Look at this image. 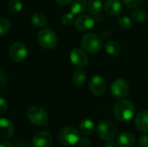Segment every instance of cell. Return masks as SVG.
Segmentation results:
<instances>
[{"instance_id":"1","label":"cell","mask_w":148,"mask_h":147,"mask_svg":"<svg viewBox=\"0 0 148 147\" xmlns=\"http://www.w3.org/2000/svg\"><path fill=\"white\" fill-rule=\"evenodd\" d=\"M114 113L121 121L130 120L135 113V106L128 100H121L114 105Z\"/></svg>"},{"instance_id":"2","label":"cell","mask_w":148,"mask_h":147,"mask_svg":"<svg viewBox=\"0 0 148 147\" xmlns=\"http://www.w3.org/2000/svg\"><path fill=\"white\" fill-rule=\"evenodd\" d=\"M81 44L87 52L91 54L99 52L103 46L101 37L93 33L84 35L81 40Z\"/></svg>"},{"instance_id":"3","label":"cell","mask_w":148,"mask_h":147,"mask_svg":"<svg viewBox=\"0 0 148 147\" xmlns=\"http://www.w3.org/2000/svg\"><path fill=\"white\" fill-rule=\"evenodd\" d=\"M27 117L32 124L37 126H45L49 122L48 113L39 106H33L29 107L27 112Z\"/></svg>"},{"instance_id":"4","label":"cell","mask_w":148,"mask_h":147,"mask_svg":"<svg viewBox=\"0 0 148 147\" xmlns=\"http://www.w3.org/2000/svg\"><path fill=\"white\" fill-rule=\"evenodd\" d=\"M80 133L74 126H66L59 133V140L65 146H72L78 143L80 139Z\"/></svg>"},{"instance_id":"5","label":"cell","mask_w":148,"mask_h":147,"mask_svg":"<svg viewBox=\"0 0 148 147\" xmlns=\"http://www.w3.org/2000/svg\"><path fill=\"white\" fill-rule=\"evenodd\" d=\"M97 134L102 140H113L117 134V127L112 121L104 120L97 126Z\"/></svg>"},{"instance_id":"6","label":"cell","mask_w":148,"mask_h":147,"mask_svg":"<svg viewBox=\"0 0 148 147\" xmlns=\"http://www.w3.org/2000/svg\"><path fill=\"white\" fill-rule=\"evenodd\" d=\"M37 38H38V42L40 45L46 49H54L57 44L56 34L51 29H41L38 32Z\"/></svg>"},{"instance_id":"7","label":"cell","mask_w":148,"mask_h":147,"mask_svg":"<svg viewBox=\"0 0 148 147\" xmlns=\"http://www.w3.org/2000/svg\"><path fill=\"white\" fill-rule=\"evenodd\" d=\"M129 84L124 79H117L111 85V94L115 98H123L129 92Z\"/></svg>"},{"instance_id":"8","label":"cell","mask_w":148,"mask_h":147,"mask_svg":"<svg viewBox=\"0 0 148 147\" xmlns=\"http://www.w3.org/2000/svg\"><path fill=\"white\" fill-rule=\"evenodd\" d=\"M9 54L10 58L16 62H20L25 60L28 55V51L26 47L21 43V42H15L13 43L9 50Z\"/></svg>"},{"instance_id":"9","label":"cell","mask_w":148,"mask_h":147,"mask_svg":"<svg viewBox=\"0 0 148 147\" xmlns=\"http://www.w3.org/2000/svg\"><path fill=\"white\" fill-rule=\"evenodd\" d=\"M107 88V83L104 78L99 75H94L89 81V89L95 95H102Z\"/></svg>"},{"instance_id":"10","label":"cell","mask_w":148,"mask_h":147,"mask_svg":"<svg viewBox=\"0 0 148 147\" xmlns=\"http://www.w3.org/2000/svg\"><path fill=\"white\" fill-rule=\"evenodd\" d=\"M69 58L71 62L80 68L86 67L88 62V57L87 54L80 49H72L69 55Z\"/></svg>"},{"instance_id":"11","label":"cell","mask_w":148,"mask_h":147,"mask_svg":"<svg viewBox=\"0 0 148 147\" xmlns=\"http://www.w3.org/2000/svg\"><path fill=\"white\" fill-rule=\"evenodd\" d=\"M52 142V136L47 132H38L32 138V145L34 147H50Z\"/></svg>"},{"instance_id":"12","label":"cell","mask_w":148,"mask_h":147,"mask_svg":"<svg viewBox=\"0 0 148 147\" xmlns=\"http://www.w3.org/2000/svg\"><path fill=\"white\" fill-rule=\"evenodd\" d=\"M95 19L89 15H81L75 21V26L78 30L86 31L91 29L95 24Z\"/></svg>"},{"instance_id":"13","label":"cell","mask_w":148,"mask_h":147,"mask_svg":"<svg viewBox=\"0 0 148 147\" xmlns=\"http://www.w3.org/2000/svg\"><path fill=\"white\" fill-rule=\"evenodd\" d=\"M14 133L13 123L6 118H0V139H10Z\"/></svg>"},{"instance_id":"14","label":"cell","mask_w":148,"mask_h":147,"mask_svg":"<svg viewBox=\"0 0 148 147\" xmlns=\"http://www.w3.org/2000/svg\"><path fill=\"white\" fill-rule=\"evenodd\" d=\"M104 9L108 15L116 16L121 13L122 5L119 0H107L104 4Z\"/></svg>"},{"instance_id":"15","label":"cell","mask_w":148,"mask_h":147,"mask_svg":"<svg viewBox=\"0 0 148 147\" xmlns=\"http://www.w3.org/2000/svg\"><path fill=\"white\" fill-rule=\"evenodd\" d=\"M137 129L142 133H148V110H144L138 113L134 121Z\"/></svg>"},{"instance_id":"16","label":"cell","mask_w":148,"mask_h":147,"mask_svg":"<svg viewBox=\"0 0 148 147\" xmlns=\"http://www.w3.org/2000/svg\"><path fill=\"white\" fill-rule=\"evenodd\" d=\"M135 143L134 134L128 132H124L118 136L117 144L120 147H132Z\"/></svg>"},{"instance_id":"17","label":"cell","mask_w":148,"mask_h":147,"mask_svg":"<svg viewBox=\"0 0 148 147\" xmlns=\"http://www.w3.org/2000/svg\"><path fill=\"white\" fill-rule=\"evenodd\" d=\"M105 51L108 55L111 56H117L121 51V44L116 41H108L105 43L104 46Z\"/></svg>"},{"instance_id":"18","label":"cell","mask_w":148,"mask_h":147,"mask_svg":"<svg viewBox=\"0 0 148 147\" xmlns=\"http://www.w3.org/2000/svg\"><path fill=\"white\" fill-rule=\"evenodd\" d=\"M95 130V124L91 120H83L80 126H79V131L80 133L84 136H88L93 133Z\"/></svg>"},{"instance_id":"19","label":"cell","mask_w":148,"mask_h":147,"mask_svg":"<svg viewBox=\"0 0 148 147\" xmlns=\"http://www.w3.org/2000/svg\"><path fill=\"white\" fill-rule=\"evenodd\" d=\"M87 6V0H74L70 6V11L74 15H81L86 10Z\"/></svg>"},{"instance_id":"20","label":"cell","mask_w":148,"mask_h":147,"mask_svg":"<svg viewBox=\"0 0 148 147\" xmlns=\"http://www.w3.org/2000/svg\"><path fill=\"white\" fill-rule=\"evenodd\" d=\"M103 4L101 0H89L88 9L92 16H99L102 11Z\"/></svg>"},{"instance_id":"21","label":"cell","mask_w":148,"mask_h":147,"mask_svg":"<svg viewBox=\"0 0 148 147\" xmlns=\"http://www.w3.org/2000/svg\"><path fill=\"white\" fill-rule=\"evenodd\" d=\"M87 79V75L84 70L77 69L72 75V81L75 86H82Z\"/></svg>"},{"instance_id":"22","label":"cell","mask_w":148,"mask_h":147,"mask_svg":"<svg viewBox=\"0 0 148 147\" xmlns=\"http://www.w3.org/2000/svg\"><path fill=\"white\" fill-rule=\"evenodd\" d=\"M31 23L36 27H44L48 23V19L43 13L35 12L31 16Z\"/></svg>"},{"instance_id":"23","label":"cell","mask_w":148,"mask_h":147,"mask_svg":"<svg viewBox=\"0 0 148 147\" xmlns=\"http://www.w3.org/2000/svg\"><path fill=\"white\" fill-rule=\"evenodd\" d=\"M132 19L137 23H143L147 20V14L141 9H134L132 12Z\"/></svg>"},{"instance_id":"24","label":"cell","mask_w":148,"mask_h":147,"mask_svg":"<svg viewBox=\"0 0 148 147\" xmlns=\"http://www.w3.org/2000/svg\"><path fill=\"white\" fill-rule=\"evenodd\" d=\"M23 9V3L20 0H10L8 3V10L12 13H18Z\"/></svg>"},{"instance_id":"25","label":"cell","mask_w":148,"mask_h":147,"mask_svg":"<svg viewBox=\"0 0 148 147\" xmlns=\"http://www.w3.org/2000/svg\"><path fill=\"white\" fill-rule=\"evenodd\" d=\"M118 24L122 29H130L133 26V23L130 17L123 16L119 17L118 19Z\"/></svg>"},{"instance_id":"26","label":"cell","mask_w":148,"mask_h":147,"mask_svg":"<svg viewBox=\"0 0 148 147\" xmlns=\"http://www.w3.org/2000/svg\"><path fill=\"white\" fill-rule=\"evenodd\" d=\"M10 29V21L7 18L0 17V36L6 35Z\"/></svg>"},{"instance_id":"27","label":"cell","mask_w":148,"mask_h":147,"mask_svg":"<svg viewBox=\"0 0 148 147\" xmlns=\"http://www.w3.org/2000/svg\"><path fill=\"white\" fill-rule=\"evenodd\" d=\"M74 14L72 12H68V13H65L62 16V23L64 25V26H69L72 24V23L74 22Z\"/></svg>"},{"instance_id":"28","label":"cell","mask_w":148,"mask_h":147,"mask_svg":"<svg viewBox=\"0 0 148 147\" xmlns=\"http://www.w3.org/2000/svg\"><path fill=\"white\" fill-rule=\"evenodd\" d=\"M144 0H122L123 3L129 8H137L139 7Z\"/></svg>"},{"instance_id":"29","label":"cell","mask_w":148,"mask_h":147,"mask_svg":"<svg viewBox=\"0 0 148 147\" xmlns=\"http://www.w3.org/2000/svg\"><path fill=\"white\" fill-rule=\"evenodd\" d=\"M7 108H8L7 101L4 98L0 97V115H3L7 111Z\"/></svg>"},{"instance_id":"30","label":"cell","mask_w":148,"mask_h":147,"mask_svg":"<svg viewBox=\"0 0 148 147\" xmlns=\"http://www.w3.org/2000/svg\"><path fill=\"white\" fill-rule=\"evenodd\" d=\"M77 144L79 145L80 147H89L90 146V144H91V141L87 137H82V138H80V139H79Z\"/></svg>"},{"instance_id":"31","label":"cell","mask_w":148,"mask_h":147,"mask_svg":"<svg viewBox=\"0 0 148 147\" xmlns=\"http://www.w3.org/2000/svg\"><path fill=\"white\" fill-rule=\"evenodd\" d=\"M139 146L140 147H148V135H142L139 139Z\"/></svg>"},{"instance_id":"32","label":"cell","mask_w":148,"mask_h":147,"mask_svg":"<svg viewBox=\"0 0 148 147\" xmlns=\"http://www.w3.org/2000/svg\"><path fill=\"white\" fill-rule=\"evenodd\" d=\"M7 84V78L4 73L0 69V89L3 88Z\"/></svg>"},{"instance_id":"33","label":"cell","mask_w":148,"mask_h":147,"mask_svg":"<svg viewBox=\"0 0 148 147\" xmlns=\"http://www.w3.org/2000/svg\"><path fill=\"white\" fill-rule=\"evenodd\" d=\"M111 36V34L108 30H105L101 34V39L102 40H108Z\"/></svg>"},{"instance_id":"34","label":"cell","mask_w":148,"mask_h":147,"mask_svg":"<svg viewBox=\"0 0 148 147\" xmlns=\"http://www.w3.org/2000/svg\"><path fill=\"white\" fill-rule=\"evenodd\" d=\"M104 147H118V144H116L115 142L110 140V141H108V142L105 144Z\"/></svg>"},{"instance_id":"35","label":"cell","mask_w":148,"mask_h":147,"mask_svg":"<svg viewBox=\"0 0 148 147\" xmlns=\"http://www.w3.org/2000/svg\"><path fill=\"white\" fill-rule=\"evenodd\" d=\"M56 1L61 5H67L69 3H70L73 0H56Z\"/></svg>"},{"instance_id":"36","label":"cell","mask_w":148,"mask_h":147,"mask_svg":"<svg viewBox=\"0 0 148 147\" xmlns=\"http://www.w3.org/2000/svg\"><path fill=\"white\" fill-rule=\"evenodd\" d=\"M0 147H12V146L8 141H1L0 142Z\"/></svg>"}]
</instances>
